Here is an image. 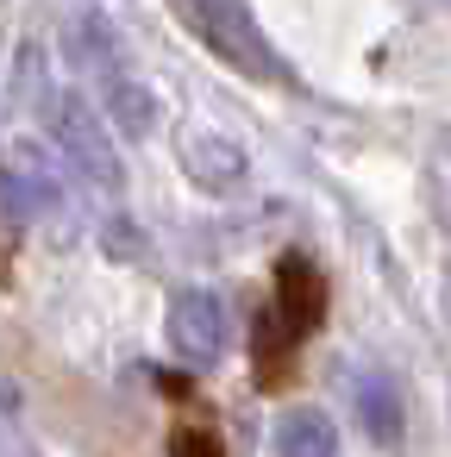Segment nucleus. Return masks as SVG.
<instances>
[{
  "mask_svg": "<svg viewBox=\"0 0 451 457\" xmlns=\"http://www.w3.org/2000/svg\"><path fill=\"white\" fill-rule=\"evenodd\" d=\"M163 345L176 351V363L188 370H213L226 357V301L201 282L188 288H170V307H163Z\"/></svg>",
  "mask_w": 451,
  "mask_h": 457,
  "instance_id": "3",
  "label": "nucleus"
},
{
  "mask_svg": "<svg viewBox=\"0 0 451 457\" xmlns=\"http://www.w3.org/2000/svg\"><path fill=\"white\" fill-rule=\"evenodd\" d=\"M438 301H445V313H451V270H445V295H438Z\"/></svg>",
  "mask_w": 451,
  "mask_h": 457,
  "instance_id": "14",
  "label": "nucleus"
},
{
  "mask_svg": "<svg viewBox=\"0 0 451 457\" xmlns=\"http://www.w3.org/2000/svg\"><path fill=\"white\" fill-rule=\"evenodd\" d=\"M426 207L451 232V126H438L432 145H426Z\"/></svg>",
  "mask_w": 451,
  "mask_h": 457,
  "instance_id": "10",
  "label": "nucleus"
},
{
  "mask_svg": "<svg viewBox=\"0 0 451 457\" xmlns=\"http://www.w3.org/2000/svg\"><path fill=\"white\" fill-rule=\"evenodd\" d=\"M107 251L113 257H145V232H132V220H113L107 226Z\"/></svg>",
  "mask_w": 451,
  "mask_h": 457,
  "instance_id": "13",
  "label": "nucleus"
},
{
  "mask_svg": "<svg viewBox=\"0 0 451 457\" xmlns=\"http://www.w3.org/2000/svg\"><path fill=\"white\" fill-rule=\"evenodd\" d=\"M63 51H70V63L88 70L95 82L126 76V70H120V32H113V20H107L101 7H76V13H63Z\"/></svg>",
  "mask_w": 451,
  "mask_h": 457,
  "instance_id": "5",
  "label": "nucleus"
},
{
  "mask_svg": "<svg viewBox=\"0 0 451 457\" xmlns=\"http://www.w3.org/2000/svg\"><path fill=\"white\" fill-rule=\"evenodd\" d=\"M45 126H51L57 157H63V163H70L88 188H101V195H126V163H120V145H113L107 120L88 107V95H57V107L45 113Z\"/></svg>",
  "mask_w": 451,
  "mask_h": 457,
  "instance_id": "2",
  "label": "nucleus"
},
{
  "mask_svg": "<svg viewBox=\"0 0 451 457\" xmlns=\"http://www.w3.org/2000/svg\"><path fill=\"white\" fill-rule=\"evenodd\" d=\"M276 288H282V320H288V338H295V332H313V326L326 320V276H320L307 257H282Z\"/></svg>",
  "mask_w": 451,
  "mask_h": 457,
  "instance_id": "7",
  "label": "nucleus"
},
{
  "mask_svg": "<svg viewBox=\"0 0 451 457\" xmlns=\"http://www.w3.org/2000/svg\"><path fill=\"white\" fill-rule=\"evenodd\" d=\"M13 101H20V107H45V113L57 107V95H45V51H38V45L20 51V95H13Z\"/></svg>",
  "mask_w": 451,
  "mask_h": 457,
  "instance_id": "11",
  "label": "nucleus"
},
{
  "mask_svg": "<svg viewBox=\"0 0 451 457\" xmlns=\"http://www.w3.org/2000/svg\"><path fill=\"white\" fill-rule=\"evenodd\" d=\"M101 107L113 113V126H120L126 138H151V126H157V95H151L145 82H132V76L101 82Z\"/></svg>",
  "mask_w": 451,
  "mask_h": 457,
  "instance_id": "9",
  "label": "nucleus"
},
{
  "mask_svg": "<svg viewBox=\"0 0 451 457\" xmlns=\"http://www.w3.org/2000/svg\"><path fill=\"white\" fill-rule=\"evenodd\" d=\"M182 26L201 32V45L220 63H232L238 76H251V82H295V70L276 57V45L263 38L251 7H232V0H226V7H220V0H195V7H182Z\"/></svg>",
  "mask_w": 451,
  "mask_h": 457,
  "instance_id": "1",
  "label": "nucleus"
},
{
  "mask_svg": "<svg viewBox=\"0 0 451 457\" xmlns=\"http://www.w3.org/2000/svg\"><path fill=\"white\" fill-rule=\"evenodd\" d=\"M176 163H182V176H188L195 188H207V195H226V188H238V182H245V170H251V151H245L232 132L188 126V132H182V145H176Z\"/></svg>",
  "mask_w": 451,
  "mask_h": 457,
  "instance_id": "4",
  "label": "nucleus"
},
{
  "mask_svg": "<svg viewBox=\"0 0 451 457\" xmlns=\"http://www.w3.org/2000/svg\"><path fill=\"white\" fill-rule=\"evenodd\" d=\"M276 457H338V426L326 407H282L276 413Z\"/></svg>",
  "mask_w": 451,
  "mask_h": 457,
  "instance_id": "8",
  "label": "nucleus"
},
{
  "mask_svg": "<svg viewBox=\"0 0 451 457\" xmlns=\"http://www.w3.org/2000/svg\"><path fill=\"white\" fill-rule=\"evenodd\" d=\"M170 457H226V445H220L213 432H201V426H182V432L170 438Z\"/></svg>",
  "mask_w": 451,
  "mask_h": 457,
  "instance_id": "12",
  "label": "nucleus"
},
{
  "mask_svg": "<svg viewBox=\"0 0 451 457\" xmlns=\"http://www.w3.org/2000/svg\"><path fill=\"white\" fill-rule=\"evenodd\" d=\"M351 413L376 445H401L407 432V407H401V382L388 370H351Z\"/></svg>",
  "mask_w": 451,
  "mask_h": 457,
  "instance_id": "6",
  "label": "nucleus"
}]
</instances>
